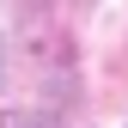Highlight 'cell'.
<instances>
[{"label": "cell", "instance_id": "cell-1", "mask_svg": "<svg viewBox=\"0 0 128 128\" xmlns=\"http://www.w3.org/2000/svg\"><path fill=\"white\" fill-rule=\"evenodd\" d=\"M0 86H6V37H0Z\"/></svg>", "mask_w": 128, "mask_h": 128}, {"label": "cell", "instance_id": "cell-2", "mask_svg": "<svg viewBox=\"0 0 128 128\" xmlns=\"http://www.w3.org/2000/svg\"><path fill=\"white\" fill-rule=\"evenodd\" d=\"M0 128H30V122H18V116H6V122H0Z\"/></svg>", "mask_w": 128, "mask_h": 128}]
</instances>
